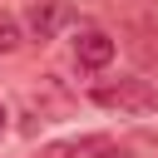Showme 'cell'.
I'll return each mask as SVG.
<instances>
[{
    "instance_id": "6da1fadb",
    "label": "cell",
    "mask_w": 158,
    "mask_h": 158,
    "mask_svg": "<svg viewBox=\"0 0 158 158\" xmlns=\"http://www.w3.org/2000/svg\"><path fill=\"white\" fill-rule=\"evenodd\" d=\"M94 104H99V109H109V114L143 118V114H158V84H153V79H143V74L99 79V84H94Z\"/></svg>"
},
{
    "instance_id": "7a4b0ae2",
    "label": "cell",
    "mask_w": 158,
    "mask_h": 158,
    "mask_svg": "<svg viewBox=\"0 0 158 158\" xmlns=\"http://www.w3.org/2000/svg\"><path fill=\"white\" fill-rule=\"evenodd\" d=\"M30 109H35L30 118L44 123V118H64V114L74 109V99H69V89H64L54 74H40V84L30 89Z\"/></svg>"
},
{
    "instance_id": "3957f363",
    "label": "cell",
    "mask_w": 158,
    "mask_h": 158,
    "mask_svg": "<svg viewBox=\"0 0 158 158\" xmlns=\"http://www.w3.org/2000/svg\"><path fill=\"white\" fill-rule=\"evenodd\" d=\"M64 25H69V10H64L59 0H30V10H25V20H20V30L35 35V40H54Z\"/></svg>"
},
{
    "instance_id": "277c9868",
    "label": "cell",
    "mask_w": 158,
    "mask_h": 158,
    "mask_svg": "<svg viewBox=\"0 0 158 158\" xmlns=\"http://www.w3.org/2000/svg\"><path fill=\"white\" fill-rule=\"evenodd\" d=\"M114 35H104V30H79V40H74V64L79 69H89V74H99V69H109V59H114Z\"/></svg>"
},
{
    "instance_id": "5b68a950",
    "label": "cell",
    "mask_w": 158,
    "mask_h": 158,
    "mask_svg": "<svg viewBox=\"0 0 158 158\" xmlns=\"http://www.w3.org/2000/svg\"><path fill=\"white\" fill-rule=\"evenodd\" d=\"M109 138L104 133H84V138H64V143H49L44 148V158H89V153H99Z\"/></svg>"
},
{
    "instance_id": "8992f818",
    "label": "cell",
    "mask_w": 158,
    "mask_h": 158,
    "mask_svg": "<svg viewBox=\"0 0 158 158\" xmlns=\"http://www.w3.org/2000/svg\"><path fill=\"white\" fill-rule=\"evenodd\" d=\"M128 49H133L143 64H158V30H138V35L128 40Z\"/></svg>"
},
{
    "instance_id": "52a82bcc",
    "label": "cell",
    "mask_w": 158,
    "mask_h": 158,
    "mask_svg": "<svg viewBox=\"0 0 158 158\" xmlns=\"http://www.w3.org/2000/svg\"><path fill=\"white\" fill-rule=\"evenodd\" d=\"M20 40H25V30H20V20H10V15H0V54H15V49H20Z\"/></svg>"
},
{
    "instance_id": "ba28073f",
    "label": "cell",
    "mask_w": 158,
    "mask_h": 158,
    "mask_svg": "<svg viewBox=\"0 0 158 158\" xmlns=\"http://www.w3.org/2000/svg\"><path fill=\"white\" fill-rule=\"evenodd\" d=\"M99 158H133V148H118V143H104Z\"/></svg>"
},
{
    "instance_id": "9c48e42d",
    "label": "cell",
    "mask_w": 158,
    "mask_h": 158,
    "mask_svg": "<svg viewBox=\"0 0 158 158\" xmlns=\"http://www.w3.org/2000/svg\"><path fill=\"white\" fill-rule=\"evenodd\" d=\"M5 133H10V109L0 104V138H5Z\"/></svg>"
}]
</instances>
